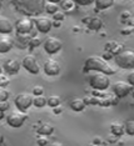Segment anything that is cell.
<instances>
[{
	"mask_svg": "<svg viewBox=\"0 0 134 146\" xmlns=\"http://www.w3.org/2000/svg\"><path fill=\"white\" fill-rule=\"evenodd\" d=\"M15 9L25 15H40L45 10V0H13Z\"/></svg>",
	"mask_w": 134,
	"mask_h": 146,
	"instance_id": "obj_1",
	"label": "cell"
},
{
	"mask_svg": "<svg viewBox=\"0 0 134 146\" xmlns=\"http://www.w3.org/2000/svg\"><path fill=\"white\" fill-rule=\"evenodd\" d=\"M84 71H100L104 72L108 75L115 74V69L108 62V60H105L102 56H89L85 60L84 64Z\"/></svg>",
	"mask_w": 134,
	"mask_h": 146,
	"instance_id": "obj_2",
	"label": "cell"
},
{
	"mask_svg": "<svg viewBox=\"0 0 134 146\" xmlns=\"http://www.w3.org/2000/svg\"><path fill=\"white\" fill-rule=\"evenodd\" d=\"M89 84L94 90L104 91L110 86V79L108 74L100 71H95L93 75L89 76Z\"/></svg>",
	"mask_w": 134,
	"mask_h": 146,
	"instance_id": "obj_3",
	"label": "cell"
},
{
	"mask_svg": "<svg viewBox=\"0 0 134 146\" xmlns=\"http://www.w3.org/2000/svg\"><path fill=\"white\" fill-rule=\"evenodd\" d=\"M115 64L122 69H133L134 68V50L124 49L117 55H114Z\"/></svg>",
	"mask_w": 134,
	"mask_h": 146,
	"instance_id": "obj_4",
	"label": "cell"
},
{
	"mask_svg": "<svg viewBox=\"0 0 134 146\" xmlns=\"http://www.w3.org/2000/svg\"><path fill=\"white\" fill-rule=\"evenodd\" d=\"M26 119H28L26 112L18 109V110L11 111L6 116V122H8L10 126H13V127H20V126L25 122Z\"/></svg>",
	"mask_w": 134,
	"mask_h": 146,
	"instance_id": "obj_5",
	"label": "cell"
},
{
	"mask_svg": "<svg viewBox=\"0 0 134 146\" xmlns=\"http://www.w3.org/2000/svg\"><path fill=\"white\" fill-rule=\"evenodd\" d=\"M33 101H34V96L31 94H29V92H20L14 99L15 106L19 110H23V111L28 110L30 106L33 105Z\"/></svg>",
	"mask_w": 134,
	"mask_h": 146,
	"instance_id": "obj_6",
	"label": "cell"
},
{
	"mask_svg": "<svg viewBox=\"0 0 134 146\" xmlns=\"http://www.w3.org/2000/svg\"><path fill=\"white\" fill-rule=\"evenodd\" d=\"M133 86L129 84V82H125V81H117L112 85V89H113V92L117 98H125L128 94H130L133 90Z\"/></svg>",
	"mask_w": 134,
	"mask_h": 146,
	"instance_id": "obj_7",
	"label": "cell"
},
{
	"mask_svg": "<svg viewBox=\"0 0 134 146\" xmlns=\"http://www.w3.org/2000/svg\"><path fill=\"white\" fill-rule=\"evenodd\" d=\"M43 45H44V50L48 52V54L53 55L62 49L63 42L60 41L58 38H55V36H49V38L45 39V41L43 42Z\"/></svg>",
	"mask_w": 134,
	"mask_h": 146,
	"instance_id": "obj_8",
	"label": "cell"
},
{
	"mask_svg": "<svg viewBox=\"0 0 134 146\" xmlns=\"http://www.w3.org/2000/svg\"><path fill=\"white\" fill-rule=\"evenodd\" d=\"M35 23L31 20L30 18H20L18 21L15 23V30L16 33H20V34H29L30 31L33 30Z\"/></svg>",
	"mask_w": 134,
	"mask_h": 146,
	"instance_id": "obj_9",
	"label": "cell"
},
{
	"mask_svg": "<svg viewBox=\"0 0 134 146\" xmlns=\"http://www.w3.org/2000/svg\"><path fill=\"white\" fill-rule=\"evenodd\" d=\"M21 65L24 66L30 74H38L39 70H40L39 62L33 55H25L21 60Z\"/></svg>",
	"mask_w": 134,
	"mask_h": 146,
	"instance_id": "obj_10",
	"label": "cell"
},
{
	"mask_svg": "<svg viewBox=\"0 0 134 146\" xmlns=\"http://www.w3.org/2000/svg\"><path fill=\"white\" fill-rule=\"evenodd\" d=\"M43 69H44V72L46 75L55 76L60 72V64L55 59H48V60H45L44 65H43Z\"/></svg>",
	"mask_w": 134,
	"mask_h": 146,
	"instance_id": "obj_11",
	"label": "cell"
},
{
	"mask_svg": "<svg viewBox=\"0 0 134 146\" xmlns=\"http://www.w3.org/2000/svg\"><path fill=\"white\" fill-rule=\"evenodd\" d=\"M34 23H35L36 29H38L40 33H43V34L49 33L53 26L52 20H50L49 18H45V16H39V18H36Z\"/></svg>",
	"mask_w": 134,
	"mask_h": 146,
	"instance_id": "obj_12",
	"label": "cell"
},
{
	"mask_svg": "<svg viewBox=\"0 0 134 146\" xmlns=\"http://www.w3.org/2000/svg\"><path fill=\"white\" fill-rule=\"evenodd\" d=\"M13 46H14V40L8 34H3L0 36V52L1 54L10 51L13 49Z\"/></svg>",
	"mask_w": 134,
	"mask_h": 146,
	"instance_id": "obj_13",
	"label": "cell"
},
{
	"mask_svg": "<svg viewBox=\"0 0 134 146\" xmlns=\"http://www.w3.org/2000/svg\"><path fill=\"white\" fill-rule=\"evenodd\" d=\"M20 65L21 64L19 62V60H16V59H9V60H6L4 62V70L10 75L16 74L20 69Z\"/></svg>",
	"mask_w": 134,
	"mask_h": 146,
	"instance_id": "obj_14",
	"label": "cell"
},
{
	"mask_svg": "<svg viewBox=\"0 0 134 146\" xmlns=\"http://www.w3.org/2000/svg\"><path fill=\"white\" fill-rule=\"evenodd\" d=\"M14 30V25L6 16L0 15V34H10Z\"/></svg>",
	"mask_w": 134,
	"mask_h": 146,
	"instance_id": "obj_15",
	"label": "cell"
},
{
	"mask_svg": "<svg viewBox=\"0 0 134 146\" xmlns=\"http://www.w3.org/2000/svg\"><path fill=\"white\" fill-rule=\"evenodd\" d=\"M84 23L88 24V28L92 29V30H99L100 28L103 26V20L100 18H96V16H90L88 20H83Z\"/></svg>",
	"mask_w": 134,
	"mask_h": 146,
	"instance_id": "obj_16",
	"label": "cell"
},
{
	"mask_svg": "<svg viewBox=\"0 0 134 146\" xmlns=\"http://www.w3.org/2000/svg\"><path fill=\"white\" fill-rule=\"evenodd\" d=\"M105 50L110 51L112 54H114V55H117L118 52L124 50V46H123L122 44H119V42H117V41H109V42H107L105 44Z\"/></svg>",
	"mask_w": 134,
	"mask_h": 146,
	"instance_id": "obj_17",
	"label": "cell"
},
{
	"mask_svg": "<svg viewBox=\"0 0 134 146\" xmlns=\"http://www.w3.org/2000/svg\"><path fill=\"white\" fill-rule=\"evenodd\" d=\"M86 102L84 99H80V98H74L72 101H70V108H72V110L74 111H83L85 108Z\"/></svg>",
	"mask_w": 134,
	"mask_h": 146,
	"instance_id": "obj_18",
	"label": "cell"
},
{
	"mask_svg": "<svg viewBox=\"0 0 134 146\" xmlns=\"http://www.w3.org/2000/svg\"><path fill=\"white\" fill-rule=\"evenodd\" d=\"M110 131L114 136H122L125 132V126L120 122H112L110 124Z\"/></svg>",
	"mask_w": 134,
	"mask_h": 146,
	"instance_id": "obj_19",
	"label": "cell"
},
{
	"mask_svg": "<svg viewBox=\"0 0 134 146\" xmlns=\"http://www.w3.org/2000/svg\"><path fill=\"white\" fill-rule=\"evenodd\" d=\"M36 131H38L39 135H46V136H49V135H52L53 132H54V126H53L52 124H48V122H45V124L40 125Z\"/></svg>",
	"mask_w": 134,
	"mask_h": 146,
	"instance_id": "obj_20",
	"label": "cell"
},
{
	"mask_svg": "<svg viewBox=\"0 0 134 146\" xmlns=\"http://www.w3.org/2000/svg\"><path fill=\"white\" fill-rule=\"evenodd\" d=\"M95 6L98 10H104L114 4V0H95Z\"/></svg>",
	"mask_w": 134,
	"mask_h": 146,
	"instance_id": "obj_21",
	"label": "cell"
},
{
	"mask_svg": "<svg viewBox=\"0 0 134 146\" xmlns=\"http://www.w3.org/2000/svg\"><path fill=\"white\" fill-rule=\"evenodd\" d=\"M48 104V99L45 98L44 95H35L34 96V101H33V105L36 106V108H43Z\"/></svg>",
	"mask_w": 134,
	"mask_h": 146,
	"instance_id": "obj_22",
	"label": "cell"
},
{
	"mask_svg": "<svg viewBox=\"0 0 134 146\" xmlns=\"http://www.w3.org/2000/svg\"><path fill=\"white\" fill-rule=\"evenodd\" d=\"M60 102H62V100H60V98L58 95H52L48 98V105L50 108H58L60 105Z\"/></svg>",
	"mask_w": 134,
	"mask_h": 146,
	"instance_id": "obj_23",
	"label": "cell"
},
{
	"mask_svg": "<svg viewBox=\"0 0 134 146\" xmlns=\"http://www.w3.org/2000/svg\"><path fill=\"white\" fill-rule=\"evenodd\" d=\"M58 9H59V6L56 3H52V1H48L45 4V11L46 13H49V14H54V13L58 11Z\"/></svg>",
	"mask_w": 134,
	"mask_h": 146,
	"instance_id": "obj_24",
	"label": "cell"
},
{
	"mask_svg": "<svg viewBox=\"0 0 134 146\" xmlns=\"http://www.w3.org/2000/svg\"><path fill=\"white\" fill-rule=\"evenodd\" d=\"M29 46L30 48H36V46H39L42 44V38H40L39 35H33L31 38L29 39Z\"/></svg>",
	"mask_w": 134,
	"mask_h": 146,
	"instance_id": "obj_25",
	"label": "cell"
},
{
	"mask_svg": "<svg viewBox=\"0 0 134 146\" xmlns=\"http://www.w3.org/2000/svg\"><path fill=\"white\" fill-rule=\"evenodd\" d=\"M10 84V78L4 72H0V86L1 88H6Z\"/></svg>",
	"mask_w": 134,
	"mask_h": 146,
	"instance_id": "obj_26",
	"label": "cell"
},
{
	"mask_svg": "<svg viewBox=\"0 0 134 146\" xmlns=\"http://www.w3.org/2000/svg\"><path fill=\"white\" fill-rule=\"evenodd\" d=\"M125 126V132L128 135H134V120H128L124 124Z\"/></svg>",
	"mask_w": 134,
	"mask_h": 146,
	"instance_id": "obj_27",
	"label": "cell"
},
{
	"mask_svg": "<svg viewBox=\"0 0 134 146\" xmlns=\"http://www.w3.org/2000/svg\"><path fill=\"white\" fill-rule=\"evenodd\" d=\"M74 0H62L60 1V8L62 9H72L73 8V4H74Z\"/></svg>",
	"mask_w": 134,
	"mask_h": 146,
	"instance_id": "obj_28",
	"label": "cell"
},
{
	"mask_svg": "<svg viewBox=\"0 0 134 146\" xmlns=\"http://www.w3.org/2000/svg\"><path fill=\"white\" fill-rule=\"evenodd\" d=\"M9 91L6 90L5 88H1L0 86V101H6L9 99Z\"/></svg>",
	"mask_w": 134,
	"mask_h": 146,
	"instance_id": "obj_29",
	"label": "cell"
},
{
	"mask_svg": "<svg viewBox=\"0 0 134 146\" xmlns=\"http://www.w3.org/2000/svg\"><path fill=\"white\" fill-rule=\"evenodd\" d=\"M44 94V88L40 85H35L34 88H33V95H43Z\"/></svg>",
	"mask_w": 134,
	"mask_h": 146,
	"instance_id": "obj_30",
	"label": "cell"
},
{
	"mask_svg": "<svg viewBox=\"0 0 134 146\" xmlns=\"http://www.w3.org/2000/svg\"><path fill=\"white\" fill-rule=\"evenodd\" d=\"M38 144H39V145H48V144H49L46 135H42V136H40V137L38 139Z\"/></svg>",
	"mask_w": 134,
	"mask_h": 146,
	"instance_id": "obj_31",
	"label": "cell"
},
{
	"mask_svg": "<svg viewBox=\"0 0 134 146\" xmlns=\"http://www.w3.org/2000/svg\"><path fill=\"white\" fill-rule=\"evenodd\" d=\"M53 15H54V19H55V20H59V21H62L63 19L65 18V15H64V13H63V11H56V13H54Z\"/></svg>",
	"mask_w": 134,
	"mask_h": 146,
	"instance_id": "obj_32",
	"label": "cell"
},
{
	"mask_svg": "<svg viewBox=\"0 0 134 146\" xmlns=\"http://www.w3.org/2000/svg\"><path fill=\"white\" fill-rule=\"evenodd\" d=\"M74 1L79 5H89V4H92V3H94L95 0H74Z\"/></svg>",
	"mask_w": 134,
	"mask_h": 146,
	"instance_id": "obj_33",
	"label": "cell"
},
{
	"mask_svg": "<svg viewBox=\"0 0 134 146\" xmlns=\"http://www.w3.org/2000/svg\"><path fill=\"white\" fill-rule=\"evenodd\" d=\"M0 109H1L3 111H6L9 109V102L8 100L6 101H0Z\"/></svg>",
	"mask_w": 134,
	"mask_h": 146,
	"instance_id": "obj_34",
	"label": "cell"
},
{
	"mask_svg": "<svg viewBox=\"0 0 134 146\" xmlns=\"http://www.w3.org/2000/svg\"><path fill=\"white\" fill-rule=\"evenodd\" d=\"M128 82L132 86H134V70L133 71H130L129 74H128Z\"/></svg>",
	"mask_w": 134,
	"mask_h": 146,
	"instance_id": "obj_35",
	"label": "cell"
},
{
	"mask_svg": "<svg viewBox=\"0 0 134 146\" xmlns=\"http://www.w3.org/2000/svg\"><path fill=\"white\" fill-rule=\"evenodd\" d=\"M103 58H104L105 60H110L112 58H114V54H112L110 51H107V52H104V54H103Z\"/></svg>",
	"mask_w": 134,
	"mask_h": 146,
	"instance_id": "obj_36",
	"label": "cell"
},
{
	"mask_svg": "<svg viewBox=\"0 0 134 146\" xmlns=\"http://www.w3.org/2000/svg\"><path fill=\"white\" fill-rule=\"evenodd\" d=\"M93 144H103V141L100 140V136H96L94 139V141H93Z\"/></svg>",
	"mask_w": 134,
	"mask_h": 146,
	"instance_id": "obj_37",
	"label": "cell"
},
{
	"mask_svg": "<svg viewBox=\"0 0 134 146\" xmlns=\"http://www.w3.org/2000/svg\"><path fill=\"white\" fill-rule=\"evenodd\" d=\"M3 71H4V64L0 61V72H3Z\"/></svg>",
	"mask_w": 134,
	"mask_h": 146,
	"instance_id": "obj_38",
	"label": "cell"
},
{
	"mask_svg": "<svg viewBox=\"0 0 134 146\" xmlns=\"http://www.w3.org/2000/svg\"><path fill=\"white\" fill-rule=\"evenodd\" d=\"M4 112H5V111H3L1 109H0V119H3V117H4Z\"/></svg>",
	"mask_w": 134,
	"mask_h": 146,
	"instance_id": "obj_39",
	"label": "cell"
},
{
	"mask_svg": "<svg viewBox=\"0 0 134 146\" xmlns=\"http://www.w3.org/2000/svg\"><path fill=\"white\" fill-rule=\"evenodd\" d=\"M48 1H52V3H56V4H58V3H60V1H62V0H48Z\"/></svg>",
	"mask_w": 134,
	"mask_h": 146,
	"instance_id": "obj_40",
	"label": "cell"
},
{
	"mask_svg": "<svg viewBox=\"0 0 134 146\" xmlns=\"http://www.w3.org/2000/svg\"><path fill=\"white\" fill-rule=\"evenodd\" d=\"M3 141H4V137H3V136H1V135H0V144H1V142H3Z\"/></svg>",
	"mask_w": 134,
	"mask_h": 146,
	"instance_id": "obj_41",
	"label": "cell"
},
{
	"mask_svg": "<svg viewBox=\"0 0 134 146\" xmlns=\"http://www.w3.org/2000/svg\"><path fill=\"white\" fill-rule=\"evenodd\" d=\"M130 94H132V96L134 98V90H132V92H130Z\"/></svg>",
	"mask_w": 134,
	"mask_h": 146,
	"instance_id": "obj_42",
	"label": "cell"
},
{
	"mask_svg": "<svg viewBox=\"0 0 134 146\" xmlns=\"http://www.w3.org/2000/svg\"><path fill=\"white\" fill-rule=\"evenodd\" d=\"M1 5H3V0H0V8H1Z\"/></svg>",
	"mask_w": 134,
	"mask_h": 146,
	"instance_id": "obj_43",
	"label": "cell"
}]
</instances>
